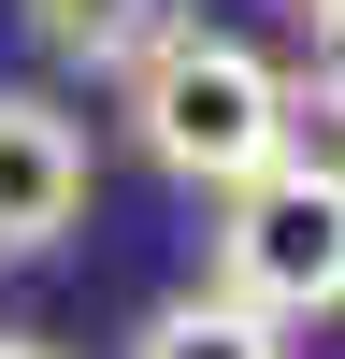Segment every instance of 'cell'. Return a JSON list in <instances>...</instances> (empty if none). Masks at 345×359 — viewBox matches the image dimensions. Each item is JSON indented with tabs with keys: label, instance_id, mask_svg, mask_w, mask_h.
<instances>
[{
	"label": "cell",
	"instance_id": "6da1fadb",
	"mask_svg": "<svg viewBox=\"0 0 345 359\" xmlns=\"http://www.w3.org/2000/svg\"><path fill=\"white\" fill-rule=\"evenodd\" d=\"M288 115H302V86L201 15H158V43L130 57V144L172 187H245L259 158H288Z\"/></svg>",
	"mask_w": 345,
	"mask_h": 359
},
{
	"label": "cell",
	"instance_id": "7a4b0ae2",
	"mask_svg": "<svg viewBox=\"0 0 345 359\" xmlns=\"http://www.w3.org/2000/svg\"><path fill=\"white\" fill-rule=\"evenodd\" d=\"M216 287L245 316H331L345 287V187H331V144H288L259 158L245 187H216Z\"/></svg>",
	"mask_w": 345,
	"mask_h": 359
},
{
	"label": "cell",
	"instance_id": "3957f363",
	"mask_svg": "<svg viewBox=\"0 0 345 359\" xmlns=\"http://www.w3.org/2000/svg\"><path fill=\"white\" fill-rule=\"evenodd\" d=\"M86 130L43 101V86H0V259H43L86 230Z\"/></svg>",
	"mask_w": 345,
	"mask_h": 359
},
{
	"label": "cell",
	"instance_id": "277c9868",
	"mask_svg": "<svg viewBox=\"0 0 345 359\" xmlns=\"http://www.w3.org/2000/svg\"><path fill=\"white\" fill-rule=\"evenodd\" d=\"M130 359H288V331L245 316L230 287H187V302H158V316L130 331Z\"/></svg>",
	"mask_w": 345,
	"mask_h": 359
},
{
	"label": "cell",
	"instance_id": "5b68a950",
	"mask_svg": "<svg viewBox=\"0 0 345 359\" xmlns=\"http://www.w3.org/2000/svg\"><path fill=\"white\" fill-rule=\"evenodd\" d=\"M29 43L72 57V72H130L158 43V0H29Z\"/></svg>",
	"mask_w": 345,
	"mask_h": 359
},
{
	"label": "cell",
	"instance_id": "8992f818",
	"mask_svg": "<svg viewBox=\"0 0 345 359\" xmlns=\"http://www.w3.org/2000/svg\"><path fill=\"white\" fill-rule=\"evenodd\" d=\"M0 359H58V345H29V331H0Z\"/></svg>",
	"mask_w": 345,
	"mask_h": 359
},
{
	"label": "cell",
	"instance_id": "52a82bcc",
	"mask_svg": "<svg viewBox=\"0 0 345 359\" xmlns=\"http://www.w3.org/2000/svg\"><path fill=\"white\" fill-rule=\"evenodd\" d=\"M302 29H331V0H302Z\"/></svg>",
	"mask_w": 345,
	"mask_h": 359
}]
</instances>
